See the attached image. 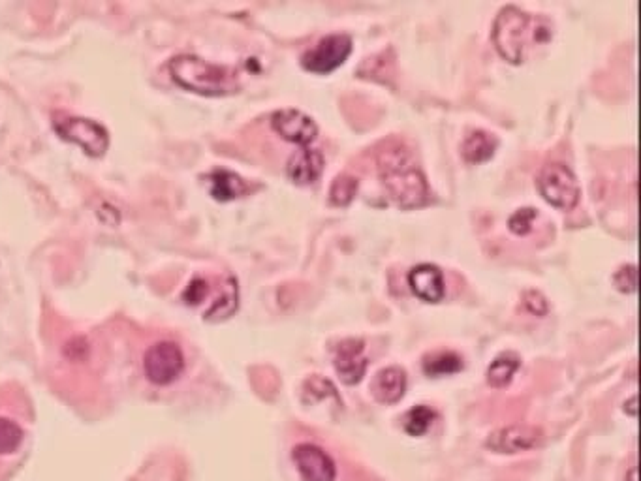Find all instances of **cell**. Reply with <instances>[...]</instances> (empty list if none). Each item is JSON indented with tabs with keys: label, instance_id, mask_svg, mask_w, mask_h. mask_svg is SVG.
Wrapping results in <instances>:
<instances>
[{
	"label": "cell",
	"instance_id": "ac0fdd59",
	"mask_svg": "<svg viewBox=\"0 0 641 481\" xmlns=\"http://www.w3.org/2000/svg\"><path fill=\"white\" fill-rule=\"evenodd\" d=\"M237 299H239L237 282H235L234 277H226L220 284V292L217 295V299L213 301L209 311L205 312V318L213 320V322H220V320L230 318L237 311Z\"/></svg>",
	"mask_w": 641,
	"mask_h": 481
},
{
	"label": "cell",
	"instance_id": "7c38bea8",
	"mask_svg": "<svg viewBox=\"0 0 641 481\" xmlns=\"http://www.w3.org/2000/svg\"><path fill=\"white\" fill-rule=\"evenodd\" d=\"M408 284L412 292L425 303H438L446 294L444 277L437 265L420 264L412 267L408 273Z\"/></svg>",
	"mask_w": 641,
	"mask_h": 481
},
{
	"label": "cell",
	"instance_id": "8992f818",
	"mask_svg": "<svg viewBox=\"0 0 641 481\" xmlns=\"http://www.w3.org/2000/svg\"><path fill=\"white\" fill-rule=\"evenodd\" d=\"M143 369L153 384L168 386L185 371L183 350L172 341L157 342L145 352Z\"/></svg>",
	"mask_w": 641,
	"mask_h": 481
},
{
	"label": "cell",
	"instance_id": "2e32d148",
	"mask_svg": "<svg viewBox=\"0 0 641 481\" xmlns=\"http://www.w3.org/2000/svg\"><path fill=\"white\" fill-rule=\"evenodd\" d=\"M497 145H499V141L493 134H489L485 130H474L463 141V149L461 151H463V156H465L467 162L480 164V162H485V160H489L491 156L495 155Z\"/></svg>",
	"mask_w": 641,
	"mask_h": 481
},
{
	"label": "cell",
	"instance_id": "9a60e30c",
	"mask_svg": "<svg viewBox=\"0 0 641 481\" xmlns=\"http://www.w3.org/2000/svg\"><path fill=\"white\" fill-rule=\"evenodd\" d=\"M205 183L209 187L211 196L219 202H232L235 198H241L243 194L249 192L247 183L230 170L211 171L209 175H205Z\"/></svg>",
	"mask_w": 641,
	"mask_h": 481
},
{
	"label": "cell",
	"instance_id": "cb8c5ba5",
	"mask_svg": "<svg viewBox=\"0 0 641 481\" xmlns=\"http://www.w3.org/2000/svg\"><path fill=\"white\" fill-rule=\"evenodd\" d=\"M534 218H536V209H532V207L517 209L516 213L508 220V226L517 235H525V233L531 232Z\"/></svg>",
	"mask_w": 641,
	"mask_h": 481
},
{
	"label": "cell",
	"instance_id": "4fadbf2b",
	"mask_svg": "<svg viewBox=\"0 0 641 481\" xmlns=\"http://www.w3.org/2000/svg\"><path fill=\"white\" fill-rule=\"evenodd\" d=\"M322 170H324V155L318 149H311V147H301V151L292 155L286 166L290 179L298 185H311L322 175Z\"/></svg>",
	"mask_w": 641,
	"mask_h": 481
},
{
	"label": "cell",
	"instance_id": "52a82bcc",
	"mask_svg": "<svg viewBox=\"0 0 641 481\" xmlns=\"http://www.w3.org/2000/svg\"><path fill=\"white\" fill-rule=\"evenodd\" d=\"M352 53V38L348 34H329L316 46L303 53L301 64L305 70L314 74H328L335 68L343 66L348 55Z\"/></svg>",
	"mask_w": 641,
	"mask_h": 481
},
{
	"label": "cell",
	"instance_id": "e0dca14e",
	"mask_svg": "<svg viewBox=\"0 0 641 481\" xmlns=\"http://www.w3.org/2000/svg\"><path fill=\"white\" fill-rule=\"evenodd\" d=\"M519 367H521V357L517 356L516 352H502L493 359V363L485 373L487 384L497 389L506 388L512 382L514 374L519 371Z\"/></svg>",
	"mask_w": 641,
	"mask_h": 481
},
{
	"label": "cell",
	"instance_id": "44dd1931",
	"mask_svg": "<svg viewBox=\"0 0 641 481\" xmlns=\"http://www.w3.org/2000/svg\"><path fill=\"white\" fill-rule=\"evenodd\" d=\"M356 194H358V179L348 173H343V175L335 177L331 190H329V200L333 205L344 207L354 200Z\"/></svg>",
	"mask_w": 641,
	"mask_h": 481
},
{
	"label": "cell",
	"instance_id": "6da1fadb",
	"mask_svg": "<svg viewBox=\"0 0 641 481\" xmlns=\"http://www.w3.org/2000/svg\"><path fill=\"white\" fill-rule=\"evenodd\" d=\"M553 38L548 17L534 16L517 6H504L493 25V44L508 63L523 64Z\"/></svg>",
	"mask_w": 641,
	"mask_h": 481
},
{
	"label": "cell",
	"instance_id": "9c48e42d",
	"mask_svg": "<svg viewBox=\"0 0 641 481\" xmlns=\"http://www.w3.org/2000/svg\"><path fill=\"white\" fill-rule=\"evenodd\" d=\"M542 442V431L532 427V425H510V427H502L499 431L491 433L485 446L487 450L495 451V453H519V451L532 450L536 446H540Z\"/></svg>",
	"mask_w": 641,
	"mask_h": 481
},
{
	"label": "cell",
	"instance_id": "277c9868",
	"mask_svg": "<svg viewBox=\"0 0 641 481\" xmlns=\"http://www.w3.org/2000/svg\"><path fill=\"white\" fill-rule=\"evenodd\" d=\"M53 126L63 140L76 143L89 156H102L110 147L108 130L93 119L55 113Z\"/></svg>",
	"mask_w": 641,
	"mask_h": 481
},
{
	"label": "cell",
	"instance_id": "3957f363",
	"mask_svg": "<svg viewBox=\"0 0 641 481\" xmlns=\"http://www.w3.org/2000/svg\"><path fill=\"white\" fill-rule=\"evenodd\" d=\"M168 68L173 81L192 93L226 96L237 93V89L241 87L239 70L207 63L196 55H175Z\"/></svg>",
	"mask_w": 641,
	"mask_h": 481
},
{
	"label": "cell",
	"instance_id": "7a4b0ae2",
	"mask_svg": "<svg viewBox=\"0 0 641 481\" xmlns=\"http://www.w3.org/2000/svg\"><path fill=\"white\" fill-rule=\"evenodd\" d=\"M378 175L391 200L403 209L429 202V185L412 153L401 145H388L378 153Z\"/></svg>",
	"mask_w": 641,
	"mask_h": 481
},
{
	"label": "cell",
	"instance_id": "5bb4252c",
	"mask_svg": "<svg viewBox=\"0 0 641 481\" xmlns=\"http://www.w3.org/2000/svg\"><path fill=\"white\" fill-rule=\"evenodd\" d=\"M371 391L382 404L399 403L407 391V373L401 367H388L376 374Z\"/></svg>",
	"mask_w": 641,
	"mask_h": 481
},
{
	"label": "cell",
	"instance_id": "30bf717a",
	"mask_svg": "<svg viewBox=\"0 0 641 481\" xmlns=\"http://www.w3.org/2000/svg\"><path fill=\"white\" fill-rule=\"evenodd\" d=\"M335 371L341 376L344 384L354 386L365 376L369 357L365 354V342L361 339H344L335 348Z\"/></svg>",
	"mask_w": 641,
	"mask_h": 481
},
{
	"label": "cell",
	"instance_id": "5b68a950",
	"mask_svg": "<svg viewBox=\"0 0 641 481\" xmlns=\"http://www.w3.org/2000/svg\"><path fill=\"white\" fill-rule=\"evenodd\" d=\"M538 190L546 202L564 211L574 209L581 196L578 177L566 164L551 162L546 164L538 175Z\"/></svg>",
	"mask_w": 641,
	"mask_h": 481
},
{
	"label": "cell",
	"instance_id": "d4e9b609",
	"mask_svg": "<svg viewBox=\"0 0 641 481\" xmlns=\"http://www.w3.org/2000/svg\"><path fill=\"white\" fill-rule=\"evenodd\" d=\"M615 286L625 292V294H634L636 286H638V273H636V265H623L615 277H613Z\"/></svg>",
	"mask_w": 641,
	"mask_h": 481
},
{
	"label": "cell",
	"instance_id": "8fae6325",
	"mask_svg": "<svg viewBox=\"0 0 641 481\" xmlns=\"http://www.w3.org/2000/svg\"><path fill=\"white\" fill-rule=\"evenodd\" d=\"M294 463L303 481H335L337 470L326 451L314 444H299L294 448Z\"/></svg>",
	"mask_w": 641,
	"mask_h": 481
},
{
	"label": "cell",
	"instance_id": "4316f807",
	"mask_svg": "<svg viewBox=\"0 0 641 481\" xmlns=\"http://www.w3.org/2000/svg\"><path fill=\"white\" fill-rule=\"evenodd\" d=\"M636 480H638V470L634 468V470L630 472V481H636Z\"/></svg>",
	"mask_w": 641,
	"mask_h": 481
},
{
	"label": "cell",
	"instance_id": "603a6c76",
	"mask_svg": "<svg viewBox=\"0 0 641 481\" xmlns=\"http://www.w3.org/2000/svg\"><path fill=\"white\" fill-rule=\"evenodd\" d=\"M326 397H337V389L322 376L314 374L303 384V401L313 403L316 399H326Z\"/></svg>",
	"mask_w": 641,
	"mask_h": 481
},
{
	"label": "cell",
	"instance_id": "ba28073f",
	"mask_svg": "<svg viewBox=\"0 0 641 481\" xmlns=\"http://www.w3.org/2000/svg\"><path fill=\"white\" fill-rule=\"evenodd\" d=\"M273 130L286 141L309 147L318 136V126L309 115L299 109H281L271 117Z\"/></svg>",
	"mask_w": 641,
	"mask_h": 481
},
{
	"label": "cell",
	"instance_id": "7402d4cb",
	"mask_svg": "<svg viewBox=\"0 0 641 481\" xmlns=\"http://www.w3.org/2000/svg\"><path fill=\"white\" fill-rule=\"evenodd\" d=\"M23 442V431L16 421L0 418V455L14 453Z\"/></svg>",
	"mask_w": 641,
	"mask_h": 481
},
{
	"label": "cell",
	"instance_id": "d6986e66",
	"mask_svg": "<svg viewBox=\"0 0 641 481\" xmlns=\"http://www.w3.org/2000/svg\"><path fill=\"white\" fill-rule=\"evenodd\" d=\"M463 369L461 357L454 352H437L433 356L425 357L423 371L429 376H446V374L459 373Z\"/></svg>",
	"mask_w": 641,
	"mask_h": 481
},
{
	"label": "cell",
	"instance_id": "ffe728a7",
	"mask_svg": "<svg viewBox=\"0 0 641 481\" xmlns=\"http://www.w3.org/2000/svg\"><path fill=\"white\" fill-rule=\"evenodd\" d=\"M435 418H437L435 410H431L425 404H420V406H414L412 410H408L407 416L403 419V427L410 436H422L429 431Z\"/></svg>",
	"mask_w": 641,
	"mask_h": 481
},
{
	"label": "cell",
	"instance_id": "484cf974",
	"mask_svg": "<svg viewBox=\"0 0 641 481\" xmlns=\"http://www.w3.org/2000/svg\"><path fill=\"white\" fill-rule=\"evenodd\" d=\"M525 305L529 311L542 316L548 312V301L544 299V295L538 294V292H527L525 294Z\"/></svg>",
	"mask_w": 641,
	"mask_h": 481
}]
</instances>
